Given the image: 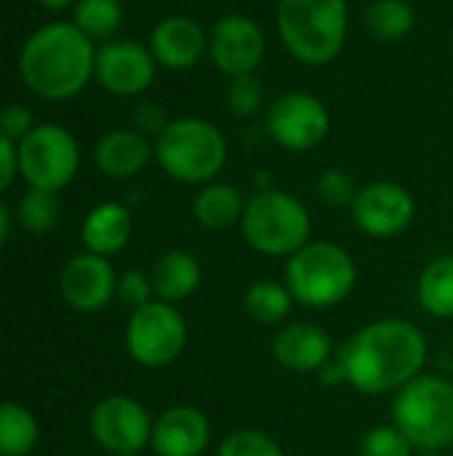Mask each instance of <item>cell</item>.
<instances>
[{"label":"cell","mask_w":453,"mask_h":456,"mask_svg":"<svg viewBox=\"0 0 453 456\" xmlns=\"http://www.w3.org/2000/svg\"><path fill=\"white\" fill-rule=\"evenodd\" d=\"M355 195H358V187H355L350 174H344L339 168H331V171L320 174V179H318V198L326 206H331V208L352 206Z\"/></svg>","instance_id":"obj_33"},{"label":"cell","mask_w":453,"mask_h":456,"mask_svg":"<svg viewBox=\"0 0 453 456\" xmlns=\"http://www.w3.org/2000/svg\"><path fill=\"white\" fill-rule=\"evenodd\" d=\"M11 224H13L11 211L0 203V248L5 246V240H8V235H11Z\"/></svg>","instance_id":"obj_38"},{"label":"cell","mask_w":453,"mask_h":456,"mask_svg":"<svg viewBox=\"0 0 453 456\" xmlns=\"http://www.w3.org/2000/svg\"><path fill=\"white\" fill-rule=\"evenodd\" d=\"M131 232H133L131 211L123 203L104 200L85 214L80 227V240L88 254H99L109 259L128 246Z\"/></svg>","instance_id":"obj_20"},{"label":"cell","mask_w":453,"mask_h":456,"mask_svg":"<svg viewBox=\"0 0 453 456\" xmlns=\"http://www.w3.org/2000/svg\"><path fill=\"white\" fill-rule=\"evenodd\" d=\"M417 449L411 441L390 422V425H376L360 436L358 456H414Z\"/></svg>","instance_id":"obj_30"},{"label":"cell","mask_w":453,"mask_h":456,"mask_svg":"<svg viewBox=\"0 0 453 456\" xmlns=\"http://www.w3.org/2000/svg\"><path fill=\"white\" fill-rule=\"evenodd\" d=\"M35 414L13 401L0 403V456H29L37 444Z\"/></svg>","instance_id":"obj_25"},{"label":"cell","mask_w":453,"mask_h":456,"mask_svg":"<svg viewBox=\"0 0 453 456\" xmlns=\"http://www.w3.org/2000/svg\"><path fill=\"white\" fill-rule=\"evenodd\" d=\"M211 446V419L198 406H168L155 417L150 449L155 456H203Z\"/></svg>","instance_id":"obj_17"},{"label":"cell","mask_w":453,"mask_h":456,"mask_svg":"<svg viewBox=\"0 0 453 456\" xmlns=\"http://www.w3.org/2000/svg\"><path fill=\"white\" fill-rule=\"evenodd\" d=\"M35 126H37L35 115H32V110L27 104L16 102V104H5L0 110V134L5 139H11L13 144H19Z\"/></svg>","instance_id":"obj_34"},{"label":"cell","mask_w":453,"mask_h":456,"mask_svg":"<svg viewBox=\"0 0 453 456\" xmlns=\"http://www.w3.org/2000/svg\"><path fill=\"white\" fill-rule=\"evenodd\" d=\"M227 107L238 118H254L264 107V86L254 75L232 77L227 86Z\"/></svg>","instance_id":"obj_31"},{"label":"cell","mask_w":453,"mask_h":456,"mask_svg":"<svg viewBox=\"0 0 453 456\" xmlns=\"http://www.w3.org/2000/svg\"><path fill=\"white\" fill-rule=\"evenodd\" d=\"M246 211V198L238 187L227 182H208L198 190L192 200V216L203 230L222 232L232 224H240Z\"/></svg>","instance_id":"obj_22"},{"label":"cell","mask_w":453,"mask_h":456,"mask_svg":"<svg viewBox=\"0 0 453 456\" xmlns=\"http://www.w3.org/2000/svg\"><path fill=\"white\" fill-rule=\"evenodd\" d=\"M96 69V43L72 21H51L35 29L19 53L21 83L40 99L67 102L85 91Z\"/></svg>","instance_id":"obj_2"},{"label":"cell","mask_w":453,"mask_h":456,"mask_svg":"<svg viewBox=\"0 0 453 456\" xmlns=\"http://www.w3.org/2000/svg\"><path fill=\"white\" fill-rule=\"evenodd\" d=\"M417 302L435 321H453V254L425 265L417 281Z\"/></svg>","instance_id":"obj_24"},{"label":"cell","mask_w":453,"mask_h":456,"mask_svg":"<svg viewBox=\"0 0 453 456\" xmlns=\"http://www.w3.org/2000/svg\"><path fill=\"white\" fill-rule=\"evenodd\" d=\"M19 176L27 187L59 192L80 168V144L59 123H37L19 144Z\"/></svg>","instance_id":"obj_8"},{"label":"cell","mask_w":453,"mask_h":456,"mask_svg":"<svg viewBox=\"0 0 453 456\" xmlns=\"http://www.w3.org/2000/svg\"><path fill=\"white\" fill-rule=\"evenodd\" d=\"M115 299L128 307L131 313L150 305L155 299V291H152V278L142 270H125L117 275V291H115Z\"/></svg>","instance_id":"obj_32"},{"label":"cell","mask_w":453,"mask_h":456,"mask_svg":"<svg viewBox=\"0 0 453 456\" xmlns=\"http://www.w3.org/2000/svg\"><path fill=\"white\" fill-rule=\"evenodd\" d=\"M152 144L158 166L182 184L216 182L227 166V139L206 118H176Z\"/></svg>","instance_id":"obj_6"},{"label":"cell","mask_w":453,"mask_h":456,"mask_svg":"<svg viewBox=\"0 0 453 456\" xmlns=\"http://www.w3.org/2000/svg\"><path fill=\"white\" fill-rule=\"evenodd\" d=\"M72 24L93 43H107L123 24L120 0H77L72 8Z\"/></svg>","instance_id":"obj_26"},{"label":"cell","mask_w":453,"mask_h":456,"mask_svg":"<svg viewBox=\"0 0 453 456\" xmlns=\"http://www.w3.org/2000/svg\"><path fill=\"white\" fill-rule=\"evenodd\" d=\"M158 72V61L150 45L131 37H112L96 48L93 80L115 96L144 94Z\"/></svg>","instance_id":"obj_13"},{"label":"cell","mask_w":453,"mask_h":456,"mask_svg":"<svg viewBox=\"0 0 453 456\" xmlns=\"http://www.w3.org/2000/svg\"><path fill=\"white\" fill-rule=\"evenodd\" d=\"M61 216V200L59 192H48V190H35L29 187L16 208V219L19 224L32 232V235H45L59 224Z\"/></svg>","instance_id":"obj_28"},{"label":"cell","mask_w":453,"mask_h":456,"mask_svg":"<svg viewBox=\"0 0 453 456\" xmlns=\"http://www.w3.org/2000/svg\"><path fill=\"white\" fill-rule=\"evenodd\" d=\"M152 414L144 403L128 395L101 398L91 411V436L112 456L142 454L152 441Z\"/></svg>","instance_id":"obj_11"},{"label":"cell","mask_w":453,"mask_h":456,"mask_svg":"<svg viewBox=\"0 0 453 456\" xmlns=\"http://www.w3.org/2000/svg\"><path fill=\"white\" fill-rule=\"evenodd\" d=\"M352 222L355 227L368 238H395L406 232L417 216V200L414 195L390 179L371 182L363 190H358L352 206Z\"/></svg>","instance_id":"obj_12"},{"label":"cell","mask_w":453,"mask_h":456,"mask_svg":"<svg viewBox=\"0 0 453 456\" xmlns=\"http://www.w3.org/2000/svg\"><path fill=\"white\" fill-rule=\"evenodd\" d=\"M155 158V144L136 128L107 131L93 147L96 168L109 179H131Z\"/></svg>","instance_id":"obj_19"},{"label":"cell","mask_w":453,"mask_h":456,"mask_svg":"<svg viewBox=\"0 0 453 456\" xmlns=\"http://www.w3.org/2000/svg\"><path fill=\"white\" fill-rule=\"evenodd\" d=\"M347 0H280L278 32L286 51L307 64L323 67L334 61L347 40Z\"/></svg>","instance_id":"obj_4"},{"label":"cell","mask_w":453,"mask_h":456,"mask_svg":"<svg viewBox=\"0 0 453 456\" xmlns=\"http://www.w3.org/2000/svg\"><path fill=\"white\" fill-rule=\"evenodd\" d=\"M75 3H77V0H40V5H43L45 11H51V13L69 11V8H75Z\"/></svg>","instance_id":"obj_39"},{"label":"cell","mask_w":453,"mask_h":456,"mask_svg":"<svg viewBox=\"0 0 453 456\" xmlns=\"http://www.w3.org/2000/svg\"><path fill=\"white\" fill-rule=\"evenodd\" d=\"M347 385L366 395H395L411 379L425 374L430 345L425 331L406 318H379L358 329L339 350Z\"/></svg>","instance_id":"obj_1"},{"label":"cell","mask_w":453,"mask_h":456,"mask_svg":"<svg viewBox=\"0 0 453 456\" xmlns=\"http://www.w3.org/2000/svg\"><path fill=\"white\" fill-rule=\"evenodd\" d=\"M150 51L166 69H190L208 51V35L195 19L174 13L155 24L150 35Z\"/></svg>","instance_id":"obj_18"},{"label":"cell","mask_w":453,"mask_h":456,"mask_svg":"<svg viewBox=\"0 0 453 456\" xmlns=\"http://www.w3.org/2000/svg\"><path fill=\"white\" fill-rule=\"evenodd\" d=\"M326 387H339V385H347V374H344V366L339 363V358L334 355L318 374H315Z\"/></svg>","instance_id":"obj_37"},{"label":"cell","mask_w":453,"mask_h":456,"mask_svg":"<svg viewBox=\"0 0 453 456\" xmlns=\"http://www.w3.org/2000/svg\"><path fill=\"white\" fill-rule=\"evenodd\" d=\"M152 291L155 299L168 302V305H179L184 299H190L200 283H203V267L198 262L195 254L174 248L166 251L155 265H152Z\"/></svg>","instance_id":"obj_21"},{"label":"cell","mask_w":453,"mask_h":456,"mask_svg":"<svg viewBox=\"0 0 453 456\" xmlns=\"http://www.w3.org/2000/svg\"><path fill=\"white\" fill-rule=\"evenodd\" d=\"M417 13L409 0H376L366 8V27L382 43H398L414 29Z\"/></svg>","instance_id":"obj_27"},{"label":"cell","mask_w":453,"mask_h":456,"mask_svg":"<svg viewBox=\"0 0 453 456\" xmlns=\"http://www.w3.org/2000/svg\"><path fill=\"white\" fill-rule=\"evenodd\" d=\"M59 291L67 307H72L75 313H101L115 299L117 273L107 256L83 251L61 267Z\"/></svg>","instance_id":"obj_15"},{"label":"cell","mask_w":453,"mask_h":456,"mask_svg":"<svg viewBox=\"0 0 453 456\" xmlns=\"http://www.w3.org/2000/svg\"><path fill=\"white\" fill-rule=\"evenodd\" d=\"M294 305L296 302H294L288 286L283 281H275V278L254 281L243 294V313L254 323L270 326V329H280L288 321Z\"/></svg>","instance_id":"obj_23"},{"label":"cell","mask_w":453,"mask_h":456,"mask_svg":"<svg viewBox=\"0 0 453 456\" xmlns=\"http://www.w3.org/2000/svg\"><path fill=\"white\" fill-rule=\"evenodd\" d=\"M125 456H139V454H125Z\"/></svg>","instance_id":"obj_41"},{"label":"cell","mask_w":453,"mask_h":456,"mask_svg":"<svg viewBox=\"0 0 453 456\" xmlns=\"http://www.w3.org/2000/svg\"><path fill=\"white\" fill-rule=\"evenodd\" d=\"M283 283L296 305L307 310H334L358 286L352 254L334 240H310L286 262Z\"/></svg>","instance_id":"obj_3"},{"label":"cell","mask_w":453,"mask_h":456,"mask_svg":"<svg viewBox=\"0 0 453 456\" xmlns=\"http://www.w3.org/2000/svg\"><path fill=\"white\" fill-rule=\"evenodd\" d=\"M392 425L411 441L417 454L453 449V382L419 374L392 395Z\"/></svg>","instance_id":"obj_5"},{"label":"cell","mask_w":453,"mask_h":456,"mask_svg":"<svg viewBox=\"0 0 453 456\" xmlns=\"http://www.w3.org/2000/svg\"><path fill=\"white\" fill-rule=\"evenodd\" d=\"M216 456H286V452L270 433L256 428H240L222 438Z\"/></svg>","instance_id":"obj_29"},{"label":"cell","mask_w":453,"mask_h":456,"mask_svg":"<svg viewBox=\"0 0 453 456\" xmlns=\"http://www.w3.org/2000/svg\"><path fill=\"white\" fill-rule=\"evenodd\" d=\"M264 32L246 13H227L208 32V56L227 77L254 75L264 59Z\"/></svg>","instance_id":"obj_14"},{"label":"cell","mask_w":453,"mask_h":456,"mask_svg":"<svg viewBox=\"0 0 453 456\" xmlns=\"http://www.w3.org/2000/svg\"><path fill=\"white\" fill-rule=\"evenodd\" d=\"M358 3H376V0H358Z\"/></svg>","instance_id":"obj_40"},{"label":"cell","mask_w":453,"mask_h":456,"mask_svg":"<svg viewBox=\"0 0 453 456\" xmlns=\"http://www.w3.org/2000/svg\"><path fill=\"white\" fill-rule=\"evenodd\" d=\"M168 123H171V120H168V112H166L158 102H142V104H136V110H133V128H136L139 134H144V136H150V134L158 136Z\"/></svg>","instance_id":"obj_35"},{"label":"cell","mask_w":453,"mask_h":456,"mask_svg":"<svg viewBox=\"0 0 453 456\" xmlns=\"http://www.w3.org/2000/svg\"><path fill=\"white\" fill-rule=\"evenodd\" d=\"M19 176V150L11 139L0 134V195L13 184Z\"/></svg>","instance_id":"obj_36"},{"label":"cell","mask_w":453,"mask_h":456,"mask_svg":"<svg viewBox=\"0 0 453 456\" xmlns=\"http://www.w3.org/2000/svg\"><path fill=\"white\" fill-rule=\"evenodd\" d=\"M272 358L291 374H318L334 355V339L312 321H286L272 337Z\"/></svg>","instance_id":"obj_16"},{"label":"cell","mask_w":453,"mask_h":456,"mask_svg":"<svg viewBox=\"0 0 453 456\" xmlns=\"http://www.w3.org/2000/svg\"><path fill=\"white\" fill-rule=\"evenodd\" d=\"M240 232L251 251L262 256H294L312 240V216L307 206L283 190H256L246 200Z\"/></svg>","instance_id":"obj_7"},{"label":"cell","mask_w":453,"mask_h":456,"mask_svg":"<svg viewBox=\"0 0 453 456\" xmlns=\"http://www.w3.org/2000/svg\"><path fill=\"white\" fill-rule=\"evenodd\" d=\"M190 329L176 305L152 299L133 310L125 323V350L142 369H166L182 358Z\"/></svg>","instance_id":"obj_9"},{"label":"cell","mask_w":453,"mask_h":456,"mask_svg":"<svg viewBox=\"0 0 453 456\" xmlns=\"http://www.w3.org/2000/svg\"><path fill=\"white\" fill-rule=\"evenodd\" d=\"M264 128L278 147L288 152H310L328 136L331 115L318 96L288 91L267 107Z\"/></svg>","instance_id":"obj_10"}]
</instances>
